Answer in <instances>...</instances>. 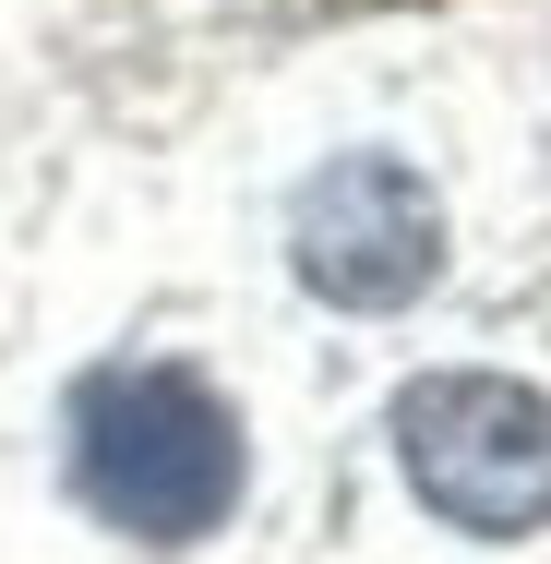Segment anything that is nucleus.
I'll return each mask as SVG.
<instances>
[{"instance_id": "obj_1", "label": "nucleus", "mask_w": 551, "mask_h": 564, "mask_svg": "<svg viewBox=\"0 0 551 564\" xmlns=\"http://www.w3.org/2000/svg\"><path fill=\"white\" fill-rule=\"evenodd\" d=\"M73 492L132 541H205L240 505V421L205 372L120 360L73 384Z\"/></svg>"}, {"instance_id": "obj_2", "label": "nucleus", "mask_w": 551, "mask_h": 564, "mask_svg": "<svg viewBox=\"0 0 551 564\" xmlns=\"http://www.w3.org/2000/svg\"><path fill=\"white\" fill-rule=\"evenodd\" d=\"M396 456L420 505L480 541H528L551 517V397L516 372H420L396 397Z\"/></svg>"}, {"instance_id": "obj_3", "label": "nucleus", "mask_w": 551, "mask_h": 564, "mask_svg": "<svg viewBox=\"0 0 551 564\" xmlns=\"http://www.w3.org/2000/svg\"><path fill=\"white\" fill-rule=\"evenodd\" d=\"M288 252H300V276L324 301L396 313V301L432 289V264H443V205L420 193V169H396V156H335L288 205Z\"/></svg>"}]
</instances>
